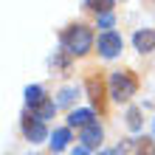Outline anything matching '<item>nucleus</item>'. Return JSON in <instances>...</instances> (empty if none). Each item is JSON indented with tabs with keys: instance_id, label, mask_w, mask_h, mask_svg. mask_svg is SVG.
Listing matches in <instances>:
<instances>
[{
	"instance_id": "5",
	"label": "nucleus",
	"mask_w": 155,
	"mask_h": 155,
	"mask_svg": "<svg viewBox=\"0 0 155 155\" xmlns=\"http://www.w3.org/2000/svg\"><path fill=\"white\" fill-rule=\"evenodd\" d=\"M87 96H90V102H93L99 110H104V85H102L99 76H90L87 79Z\"/></svg>"
},
{
	"instance_id": "13",
	"label": "nucleus",
	"mask_w": 155,
	"mask_h": 155,
	"mask_svg": "<svg viewBox=\"0 0 155 155\" xmlns=\"http://www.w3.org/2000/svg\"><path fill=\"white\" fill-rule=\"evenodd\" d=\"M127 124H130V130H141V110L138 107L127 110Z\"/></svg>"
},
{
	"instance_id": "9",
	"label": "nucleus",
	"mask_w": 155,
	"mask_h": 155,
	"mask_svg": "<svg viewBox=\"0 0 155 155\" xmlns=\"http://www.w3.org/2000/svg\"><path fill=\"white\" fill-rule=\"evenodd\" d=\"M68 141H71V133H68V130H57V133L51 135V141H48V144H51V150H54V152H59V150H65V147H68Z\"/></svg>"
},
{
	"instance_id": "8",
	"label": "nucleus",
	"mask_w": 155,
	"mask_h": 155,
	"mask_svg": "<svg viewBox=\"0 0 155 155\" xmlns=\"http://www.w3.org/2000/svg\"><path fill=\"white\" fill-rule=\"evenodd\" d=\"M90 121H93V113H90V110H71V116H68L71 127H85Z\"/></svg>"
},
{
	"instance_id": "11",
	"label": "nucleus",
	"mask_w": 155,
	"mask_h": 155,
	"mask_svg": "<svg viewBox=\"0 0 155 155\" xmlns=\"http://www.w3.org/2000/svg\"><path fill=\"white\" fill-rule=\"evenodd\" d=\"M31 110H34V116H37V118H42V121H45V118H51V116H54V110H57V104L45 99V102H40L37 107H31Z\"/></svg>"
},
{
	"instance_id": "17",
	"label": "nucleus",
	"mask_w": 155,
	"mask_h": 155,
	"mask_svg": "<svg viewBox=\"0 0 155 155\" xmlns=\"http://www.w3.org/2000/svg\"><path fill=\"white\" fill-rule=\"evenodd\" d=\"M71 155H87V147H82V150H74Z\"/></svg>"
},
{
	"instance_id": "1",
	"label": "nucleus",
	"mask_w": 155,
	"mask_h": 155,
	"mask_svg": "<svg viewBox=\"0 0 155 155\" xmlns=\"http://www.w3.org/2000/svg\"><path fill=\"white\" fill-rule=\"evenodd\" d=\"M62 45H65L68 54L82 57V54H87L90 45H93V34H90V28H85V25H71V28L62 34Z\"/></svg>"
},
{
	"instance_id": "15",
	"label": "nucleus",
	"mask_w": 155,
	"mask_h": 155,
	"mask_svg": "<svg viewBox=\"0 0 155 155\" xmlns=\"http://www.w3.org/2000/svg\"><path fill=\"white\" fill-rule=\"evenodd\" d=\"M99 25H102V28H110V25H113V14H110V12H102V17H99Z\"/></svg>"
},
{
	"instance_id": "2",
	"label": "nucleus",
	"mask_w": 155,
	"mask_h": 155,
	"mask_svg": "<svg viewBox=\"0 0 155 155\" xmlns=\"http://www.w3.org/2000/svg\"><path fill=\"white\" fill-rule=\"evenodd\" d=\"M135 87H138V79L130 71H116V74H110V96L116 102H127L135 93Z\"/></svg>"
},
{
	"instance_id": "3",
	"label": "nucleus",
	"mask_w": 155,
	"mask_h": 155,
	"mask_svg": "<svg viewBox=\"0 0 155 155\" xmlns=\"http://www.w3.org/2000/svg\"><path fill=\"white\" fill-rule=\"evenodd\" d=\"M121 48H124V40L118 37V34H113V31H107V34H102V37H99V54H102V57H107V59L118 57V54H121Z\"/></svg>"
},
{
	"instance_id": "14",
	"label": "nucleus",
	"mask_w": 155,
	"mask_h": 155,
	"mask_svg": "<svg viewBox=\"0 0 155 155\" xmlns=\"http://www.w3.org/2000/svg\"><path fill=\"white\" fill-rule=\"evenodd\" d=\"M87 8H93V12H110L113 8V0H85Z\"/></svg>"
},
{
	"instance_id": "10",
	"label": "nucleus",
	"mask_w": 155,
	"mask_h": 155,
	"mask_svg": "<svg viewBox=\"0 0 155 155\" xmlns=\"http://www.w3.org/2000/svg\"><path fill=\"white\" fill-rule=\"evenodd\" d=\"M25 102H28V107H37L40 102H45V90L42 87H25Z\"/></svg>"
},
{
	"instance_id": "16",
	"label": "nucleus",
	"mask_w": 155,
	"mask_h": 155,
	"mask_svg": "<svg viewBox=\"0 0 155 155\" xmlns=\"http://www.w3.org/2000/svg\"><path fill=\"white\" fill-rule=\"evenodd\" d=\"M71 99H74V90L65 87V90H62V96H59V104H71Z\"/></svg>"
},
{
	"instance_id": "7",
	"label": "nucleus",
	"mask_w": 155,
	"mask_h": 155,
	"mask_svg": "<svg viewBox=\"0 0 155 155\" xmlns=\"http://www.w3.org/2000/svg\"><path fill=\"white\" fill-rule=\"evenodd\" d=\"M133 42H135V51H141V54H150V51L155 48V31H150V28H144V31H135Z\"/></svg>"
},
{
	"instance_id": "6",
	"label": "nucleus",
	"mask_w": 155,
	"mask_h": 155,
	"mask_svg": "<svg viewBox=\"0 0 155 155\" xmlns=\"http://www.w3.org/2000/svg\"><path fill=\"white\" fill-rule=\"evenodd\" d=\"M82 144H85V147H99V144H102V127L96 121L82 127Z\"/></svg>"
},
{
	"instance_id": "4",
	"label": "nucleus",
	"mask_w": 155,
	"mask_h": 155,
	"mask_svg": "<svg viewBox=\"0 0 155 155\" xmlns=\"http://www.w3.org/2000/svg\"><path fill=\"white\" fill-rule=\"evenodd\" d=\"M23 133H25V138H28L31 144L45 141V124H42V118H37V116H23Z\"/></svg>"
},
{
	"instance_id": "18",
	"label": "nucleus",
	"mask_w": 155,
	"mask_h": 155,
	"mask_svg": "<svg viewBox=\"0 0 155 155\" xmlns=\"http://www.w3.org/2000/svg\"><path fill=\"white\" fill-rule=\"evenodd\" d=\"M102 155H116V152H102Z\"/></svg>"
},
{
	"instance_id": "12",
	"label": "nucleus",
	"mask_w": 155,
	"mask_h": 155,
	"mask_svg": "<svg viewBox=\"0 0 155 155\" xmlns=\"http://www.w3.org/2000/svg\"><path fill=\"white\" fill-rule=\"evenodd\" d=\"M135 152L138 155H155V144L150 138H138L135 141Z\"/></svg>"
}]
</instances>
